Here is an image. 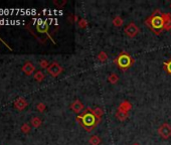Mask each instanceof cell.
<instances>
[{"label": "cell", "instance_id": "4", "mask_svg": "<svg viewBox=\"0 0 171 145\" xmlns=\"http://www.w3.org/2000/svg\"><path fill=\"white\" fill-rule=\"evenodd\" d=\"M124 32H125V34L128 36V37L134 38L140 32V28H139V26H137L134 22H130L128 25L125 26Z\"/></svg>", "mask_w": 171, "mask_h": 145}, {"label": "cell", "instance_id": "21", "mask_svg": "<svg viewBox=\"0 0 171 145\" xmlns=\"http://www.w3.org/2000/svg\"><path fill=\"white\" fill-rule=\"evenodd\" d=\"M78 25H79L80 28H82V29H85V28L88 27L89 22H88V20L86 19V18H81L79 20V22H78Z\"/></svg>", "mask_w": 171, "mask_h": 145}, {"label": "cell", "instance_id": "5", "mask_svg": "<svg viewBox=\"0 0 171 145\" xmlns=\"http://www.w3.org/2000/svg\"><path fill=\"white\" fill-rule=\"evenodd\" d=\"M158 135H159L162 139H169L171 137V125L168 123H163L160 125L157 129Z\"/></svg>", "mask_w": 171, "mask_h": 145}, {"label": "cell", "instance_id": "7", "mask_svg": "<svg viewBox=\"0 0 171 145\" xmlns=\"http://www.w3.org/2000/svg\"><path fill=\"white\" fill-rule=\"evenodd\" d=\"M71 110L74 112V113H77L78 115H80L81 113H83L85 111V106H84V104L81 102L80 100H75L74 102H72L71 104Z\"/></svg>", "mask_w": 171, "mask_h": 145}, {"label": "cell", "instance_id": "22", "mask_svg": "<svg viewBox=\"0 0 171 145\" xmlns=\"http://www.w3.org/2000/svg\"><path fill=\"white\" fill-rule=\"evenodd\" d=\"M163 68L166 71V72H167L169 76H171V59L163 64Z\"/></svg>", "mask_w": 171, "mask_h": 145}, {"label": "cell", "instance_id": "14", "mask_svg": "<svg viewBox=\"0 0 171 145\" xmlns=\"http://www.w3.org/2000/svg\"><path fill=\"white\" fill-rule=\"evenodd\" d=\"M128 116H129V113H126V112H122V111L117 110L116 113H115V117L119 121H121V122H123V121H125L126 119H127Z\"/></svg>", "mask_w": 171, "mask_h": 145}, {"label": "cell", "instance_id": "18", "mask_svg": "<svg viewBox=\"0 0 171 145\" xmlns=\"http://www.w3.org/2000/svg\"><path fill=\"white\" fill-rule=\"evenodd\" d=\"M108 82L110 84L112 85H116L118 82H119V76H118L117 74H115V72H113V74H110L108 76Z\"/></svg>", "mask_w": 171, "mask_h": 145}, {"label": "cell", "instance_id": "13", "mask_svg": "<svg viewBox=\"0 0 171 145\" xmlns=\"http://www.w3.org/2000/svg\"><path fill=\"white\" fill-rule=\"evenodd\" d=\"M90 110H91V112L93 113V114L97 117L98 120H99V121H102V117H103V115H104L103 109L98 107V108H95V109H91V108H90Z\"/></svg>", "mask_w": 171, "mask_h": 145}, {"label": "cell", "instance_id": "10", "mask_svg": "<svg viewBox=\"0 0 171 145\" xmlns=\"http://www.w3.org/2000/svg\"><path fill=\"white\" fill-rule=\"evenodd\" d=\"M27 105L28 104L24 98H18L17 100H15V102H14V107H15V109H17L18 111L24 110V109L27 107Z\"/></svg>", "mask_w": 171, "mask_h": 145}, {"label": "cell", "instance_id": "27", "mask_svg": "<svg viewBox=\"0 0 171 145\" xmlns=\"http://www.w3.org/2000/svg\"><path fill=\"white\" fill-rule=\"evenodd\" d=\"M132 145H141V144H140V143H138V142H134Z\"/></svg>", "mask_w": 171, "mask_h": 145}, {"label": "cell", "instance_id": "24", "mask_svg": "<svg viewBox=\"0 0 171 145\" xmlns=\"http://www.w3.org/2000/svg\"><path fill=\"white\" fill-rule=\"evenodd\" d=\"M36 109H37V111L40 112V113H42L46 111V105L44 104V103H38L37 105H36Z\"/></svg>", "mask_w": 171, "mask_h": 145}, {"label": "cell", "instance_id": "1", "mask_svg": "<svg viewBox=\"0 0 171 145\" xmlns=\"http://www.w3.org/2000/svg\"><path fill=\"white\" fill-rule=\"evenodd\" d=\"M144 22L154 34L160 35L162 33V31H164L165 23H164L163 12H161L159 9H156L148 18L145 19Z\"/></svg>", "mask_w": 171, "mask_h": 145}, {"label": "cell", "instance_id": "11", "mask_svg": "<svg viewBox=\"0 0 171 145\" xmlns=\"http://www.w3.org/2000/svg\"><path fill=\"white\" fill-rule=\"evenodd\" d=\"M131 109H132V104L129 102V101L127 100H125L123 101L120 105H119V107H118L117 110L118 111H122V112H126V113H129L130 111H131Z\"/></svg>", "mask_w": 171, "mask_h": 145}, {"label": "cell", "instance_id": "8", "mask_svg": "<svg viewBox=\"0 0 171 145\" xmlns=\"http://www.w3.org/2000/svg\"><path fill=\"white\" fill-rule=\"evenodd\" d=\"M36 30H37L38 33L42 34H47L48 33V29H50V24L46 21V20H40L38 23L36 24Z\"/></svg>", "mask_w": 171, "mask_h": 145}, {"label": "cell", "instance_id": "16", "mask_svg": "<svg viewBox=\"0 0 171 145\" xmlns=\"http://www.w3.org/2000/svg\"><path fill=\"white\" fill-rule=\"evenodd\" d=\"M112 23L114 24V26H116V27H121V26L124 24V20H123V18L121 17V16L117 15V16H115V17L113 18Z\"/></svg>", "mask_w": 171, "mask_h": 145}, {"label": "cell", "instance_id": "6", "mask_svg": "<svg viewBox=\"0 0 171 145\" xmlns=\"http://www.w3.org/2000/svg\"><path fill=\"white\" fill-rule=\"evenodd\" d=\"M63 72H64L63 67L56 62L51 63L50 64V67L47 68V72L52 77V78H58Z\"/></svg>", "mask_w": 171, "mask_h": 145}, {"label": "cell", "instance_id": "12", "mask_svg": "<svg viewBox=\"0 0 171 145\" xmlns=\"http://www.w3.org/2000/svg\"><path fill=\"white\" fill-rule=\"evenodd\" d=\"M164 17V31L171 30V14L170 13H163Z\"/></svg>", "mask_w": 171, "mask_h": 145}, {"label": "cell", "instance_id": "26", "mask_svg": "<svg viewBox=\"0 0 171 145\" xmlns=\"http://www.w3.org/2000/svg\"><path fill=\"white\" fill-rule=\"evenodd\" d=\"M54 4H55V6H58V7H63L64 5H66V4H67V0H63V1L55 0V1H54Z\"/></svg>", "mask_w": 171, "mask_h": 145}, {"label": "cell", "instance_id": "17", "mask_svg": "<svg viewBox=\"0 0 171 145\" xmlns=\"http://www.w3.org/2000/svg\"><path fill=\"white\" fill-rule=\"evenodd\" d=\"M30 123H31V125H32V126H33L34 128H38V127L42 126V119L39 118V117L35 116V117H32V118H31Z\"/></svg>", "mask_w": 171, "mask_h": 145}, {"label": "cell", "instance_id": "15", "mask_svg": "<svg viewBox=\"0 0 171 145\" xmlns=\"http://www.w3.org/2000/svg\"><path fill=\"white\" fill-rule=\"evenodd\" d=\"M89 143L91 145H101L102 139H101V137L98 135H92L89 139Z\"/></svg>", "mask_w": 171, "mask_h": 145}, {"label": "cell", "instance_id": "19", "mask_svg": "<svg viewBox=\"0 0 171 145\" xmlns=\"http://www.w3.org/2000/svg\"><path fill=\"white\" fill-rule=\"evenodd\" d=\"M97 59L99 60L100 63H106L108 60V55H107V52L104 51H100L99 54H98V55H97Z\"/></svg>", "mask_w": 171, "mask_h": 145}, {"label": "cell", "instance_id": "3", "mask_svg": "<svg viewBox=\"0 0 171 145\" xmlns=\"http://www.w3.org/2000/svg\"><path fill=\"white\" fill-rule=\"evenodd\" d=\"M113 62L117 64V67L119 68L121 71L125 72L133 67V64H135V59H134L133 56L130 55L128 52L122 51L116 59H114Z\"/></svg>", "mask_w": 171, "mask_h": 145}, {"label": "cell", "instance_id": "9", "mask_svg": "<svg viewBox=\"0 0 171 145\" xmlns=\"http://www.w3.org/2000/svg\"><path fill=\"white\" fill-rule=\"evenodd\" d=\"M22 72L25 74L26 76H31L33 72H35V67H34V64L30 63V62H26L25 64L22 66Z\"/></svg>", "mask_w": 171, "mask_h": 145}, {"label": "cell", "instance_id": "28", "mask_svg": "<svg viewBox=\"0 0 171 145\" xmlns=\"http://www.w3.org/2000/svg\"><path fill=\"white\" fill-rule=\"evenodd\" d=\"M170 7H171V4H170Z\"/></svg>", "mask_w": 171, "mask_h": 145}, {"label": "cell", "instance_id": "2", "mask_svg": "<svg viewBox=\"0 0 171 145\" xmlns=\"http://www.w3.org/2000/svg\"><path fill=\"white\" fill-rule=\"evenodd\" d=\"M77 121L85 129L86 132L93 131L101 123V121L98 120L97 117L91 112L90 108H86L82 114L77 116Z\"/></svg>", "mask_w": 171, "mask_h": 145}, {"label": "cell", "instance_id": "25", "mask_svg": "<svg viewBox=\"0 0 171 145\" xmlns=\"http://www.w3.org/2000/svg\"><path fill=\"white\" fill-rule=\"evenodd\" d=\"M50 64L48 63L46 59H42L39 62V67L42 68H46V70H47V68L50 67Z\"/></svg>", "mask_w": 171, "mask_h": 145}, {"label": "cell", "instance_id": "20", "mask_svg": "<svg viewBox=\"0 0 171 145\" xmlns=\"http://www.w3.org/2000/svg\"><path fill=\"white\" fill-rule=\"evenodd\" d=\"M33 78H34V80L36 81V82L40 83V82H42V81L44 80V78H46V75H44L42 71H37V72H34Z\"/></svg>", "mask_w": 171, "mask_h": 145}, {"label": "cell", "instance_id": "23", "mask_svg": "<svg viewBox=\"0 0 171 145\" xmlns=\"http://www.w3.org/2000/svg\"><path fill=\"white\" fill-rule=\"evenodd\" d=\"M30 126H29V124H27V123H24L22 124V126H21V131L24 133V134H27V133H29L30 132Z\"/></svg>", "mask_w": 171, "mask_h": 145}]
</instances>
